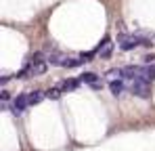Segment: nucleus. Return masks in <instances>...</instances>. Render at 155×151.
Listing matches in <instances>:
<instances>
[{"label": "nucleus", "mask_w": 155, "mask_h": 151, "mask_svg": "<svg viewBox=\"0 0 155 151\" xmlns=\"http://www.w3.org/2000/svg\"><path fill=\"white\" fill-rule=\"evenodd\" d=\"M111 50H113V40L107 36V38H103V42L97 46L94 52H97V55H101V57H109V55H111Z\"/></svg>", "instance_id": "39448f33"}, {"label": "nucleus", "mask_w": 155, "mask_h": 151, "mask_svg": "<svg viewBox=\"0 0 155 151\" xmlns=\"http://www.w3.org/2000/svg\"><path fill=\"white\" fill-rule=\"evenodd\" d=\"M80 84H82V82H80L78 78H69V80H63V82L59 84V88H61V92H69V90H76Z\"/></svg>", "instance_id": "0eeeda50"}, {"label": "nucleus", "mask_w": 155, "mask_h": 151, "mask_svg": "<svg viewBox=\"0 0 155 151\" xmlns=\"http://www.w3.org/2000/svg\"><path fill=\"white\" fill-rule=\"evenodd\" d=\"M8 80H11V74H2V78H0V82H2V84H6Z\"/></svg>", "instance_id": "9d476101"}, {"label": "nucleus", "mask_w": 155, "mask_h": 151, "mask_svg": "<svg viewBox=\"0 0 155 151\" xmlns=\"http://www.w3.org/2000/svg\"><path fill=\"white\" fill-rule=\"evenodd\" d=\"M147 42H149V36H145V34H122L117 38V46L122 50H132L136 46L147 44Z\"/></svg>", "instance_id": "f03ea898"}, {"label": "nucleus", "mask_w": 155, "mask_h": 151, "mask_svg": "<svg viewBox=\"0 0 155 151\" xmlns=\"http://www.w3.org/2000/svg\"><path fill=\"white\" fill-rule=\"evenodd\" d=\"M109 90H111V95H113V97H122V95H124V90H126V84H124V80L109 82Z\"/></svg>", "instance_id": "6e6552de"}, {"label": "nucleus", "mask_w": 155, "mask_h": 151, "mask_svg": "<svg viewBox=\"0 0 155 151\" xmlns=\"http://www.w3.org/2000/svg\"><path fill=\"white\" fill-rule=\"evenodd\" d=\"M25 97H27V103H29V105H38L40 101L46 99V92H44V90H38V88H36V90H27Z\"/></svg>", "instance_id": "423d86ee"}, {"label": "nucleus", "mask_w": 155, "mask_h": 151, "mask_svg": "<svg viewBox=\"0 0 155 151\" xmlns=\"http://www.w3.org/2000/svg\"><path fill=\"white\" fill-rule=\"evenodd\" d=\"M27 107H29L27 97H25V95H19V97H15V99H13V103L8 105V111H11L13 116H21Z\"/></svg>", "instance_id": "20e7f679"}, {"label": "nucleus", "mask_w": 155, "mask_h": 151, "mask_svg": "<svg viewBox=\"0 0 155 151\" xmlns=\"http://www.w3.org/2000/svg\"><path fill=\"white\" fill-rule=\"evenodd\" d=\"M48 69V59L44 52H36L25 61L23 69L17 74V78H31V76H42Z\"/></svg>", "instance_id": "f257e3e1"}, {"label": "nucleus", "mask_w": 155, "mask_h": 151, "mask_svg": "<svg viewBox=\"0 0 155 151\" xmlns=\"http://www.w3.org/2000/svg\"><path fill=\"white\" fill-rule=\"evenodd\" d=\"M59 97H61V88H59V86L46 90V99H59Z\"/></svg>", "instance_id": "1a4fd4ad"}, {"label": "nucleus", "mask_w": 155, "mask_h": 151, "mask_svg": "<svg viewBox=\"0 0 155 151\" xmlns=\"http://www.w3.org/2000/svg\"><path fill=\"white\" fill-rule=\"evenodd\" d=\"M130 92H132L134 97H140V99H149V95H151V88H149V84H147V82L134 80V82L130 84Z\"/></svg>", "instance_id": "7ed1b4c3"}]
</instances>
